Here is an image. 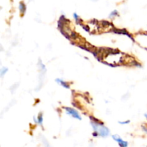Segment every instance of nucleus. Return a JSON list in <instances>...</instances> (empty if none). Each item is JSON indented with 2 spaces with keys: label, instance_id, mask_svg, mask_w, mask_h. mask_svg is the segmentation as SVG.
I'll return each instance as SVG.
<instances>
[{
  "label": "nucleus",
  "instance_id": "423d86ee",
  "mask_svg": "<svg viewBox=\"0 0 147 147\" xmlns=\"http://www.w3.org/2000/svg\"><path fill=\"white\" fill-rule=\"evenodd\" d=\"M42 122H43V116L42 113H40L38 116V119H37V123L40 125L42 126Z\"/></svg>",
  "mask_w": 147,
  "mask_h": 147
},
{
  "label": "nucleus",
  "instance_id": "9b49d317",
  "mask_svg": "<svg viewBox=\"0 0 147 147\" xmlns=\"http://www.w3.org/2000/svg\"><path fill=\"white\" fill-rule=\"evenodd\" d=\"M142 129H143V131L144 132H146L147 134V126H142Z\"/></svg>",
  "mask_w": 147,
  "mask_h": 147
},
{
  "label": "nucleus",
  "instance_id": "f257e3e1",
  "mask_svg": "<svg viewBox=\"0 0 147 147\" xmlns=\"http://www.w3.org/2000/svg\"><path fill=\"white\" fill-rule=\"evenodd\" d=\"M90 118L92 121L90 123L93 126V130L95 131V132H97L98 136H101V137H106L109 136L110 134V131L103 125V123H100L99 120H97L92 116H90Z\"/></svg>",
  "mask_w": 147,
  "mask_h": 147
},
{
  "label": "nucleus",
  "instance_id": "7ed1b4c3",
  "mask_svg": "<svg viewBox=\"0 0 147 147\" xmlns=\"http://www.w3.org/2000/svg\"><path fill=\"white\" fill-rule=\"evenodd\" d=\"M112 138H113V140H115L116 142H118L119 146L120 147H128V142H126V141H123L121 138L118 135H113L112 136Z\"/></svg>",
  "mask_w": 147,
  "mask_h": 147
},
{
  "label": "nucleus",
  "instance_id": "6e6552de",
  "mask_svg": "<svg viewBox=\"0 0 147 147\" xmlns=\"http://www.w3.org/2000/svg\"><path fill=\"white\" fill-rule=\"evenodd\" d=\"M7 71H8L7 67H2V68L1 69V71H0V74H1V77H3V76H4V74H6V73H7Z\"/></svg>",
  "mask_w": 147,
  "mask_h": 147
},
{
  "label": "nucleus",
  "instance_id": "0eeeda50",
  "mask_svg": "<svg viewBox=\"0 0 147 147\" xmlns=\"http://www.w3.org/2000/svg\"><path fill=\"white\" fill-rule=\"evenodd\" d=\"M118 14H119V13H118L117 10H113V11H112L111 12V14H109V17H110V18H113V17H116Z\"/></svg>",
  "mask_w": 147,
  "mask_h": 147
},
{
  "label": "nucleus",
  "instance_id": "f03ea898",
  "mask_svg": "<svg viewBox=\"0 0 147 147\" xmlns=\"http://www.w3.org/2000/svg\"><path fill=\"white\" fill-rule=\"evenodd\" d=\"M64 109L65 110L66 113H67V115H70V116H71L72 117L78 119V120H81L82 119L80 115L79 114V113L76 110V109H72V108H69V107H65Z\"/></svg>",
  "mask_w": 147,
  "mask_h": 147
},
{
  "label": "nucleus",
  "instance_id": "f8f14e48",
  "mask_svg": "<svg viewBox=\"0 0 147 147\" xmlns=\"http://www.w3.org/2000/svg\"><path fill=\"white\" fill-rule=\"evenodd\" d=\"M144 116H145V118H146V119H147V113H145V114H144Z\"/></svg>",
  "mask_w": 147,
  "mask_h": 147
},
{
  "label": "nucleus",
  "instance_id": "1a4fd4ad",
  "mask_svg": "<svg viewBox=\"0 0 147 147\" xmlns=\"http://www.w3.org/2000/svg\"><path fill=\"white\" fill-rule=\"evenodd\" d=\"M73 17H74V19H75V20H76V22L78 23V24H79V22L80 21V17H79V16L78 15V14H76V13H74V14H73Z\"/></svg>",
  "mask_w": 147,
  "mask_h": 147
},
{
  "label": "nucleus",
  "instance_id": "9d476101",
  "mask_svg": "<svg viewBox=\"0 0 147 147\" xmlns=\"http://www.w3.org/2000/svg\"><path fill=\"white\" fill-rule=\"evenodd\" d=\"M119 123H120V124H128V123H130V121L129 120H128V121H119Z\"/></svg>",
  "mask_w": 147,
  "mask_h": 147
},
{
  "label": "nucleus",
  "instance_id": "39448f33",
  "mask_svg": "<svg viewBox=\"0 0 147 147\" xmlns=\"http://www.w3.org/2000/svg\"><path fill=\"white\" fill-rule=\"evenodd\" d=\"M19 8H20V12H21L22 14H24V12H25L26 11V5L24 4V2L21 1V2L20 3V4H19Z\"/></svg>",
  "mask_w": 147,
  "mask_h": 147
},
{
  "label": "nucleus",
  "instance_id": "20e7f679",
  "mask_svg": "<svg viewBox=\"0 0 147 147\" xmlns=\"http://www.w3.org/2000/svg\"><path fill=\"white\" fill-rule=\"evenodd\" d=\"M56 82L60 83L62 86H63V87L65 88H70V86L68 85V83H67V82L64 81V80H61V79H59V78L56 79Z\"/></svg>",
  "mask_w": 147,
  "mask_h": 147
}]
</instances>
